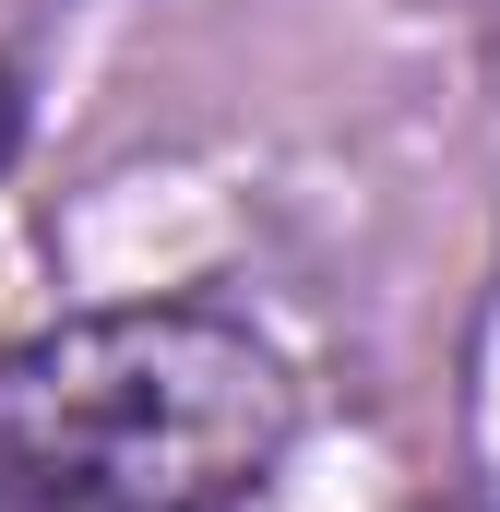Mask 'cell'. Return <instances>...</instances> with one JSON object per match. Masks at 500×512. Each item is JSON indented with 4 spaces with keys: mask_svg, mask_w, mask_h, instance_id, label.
I'll return each mask as SVG.
<instances>
[{
    "mask_svg": "<svg viewBox=\"0 0 500 512\" xmlns=\"http://www.w3.org/2000/svg\"><path fill=\"white\" fill-rule=\"evenodd\" d=\"M298 393L227 310H96L0 358V512H227Z\"/></svg>",
    "mask_w": 500,
    "mask_h": 512,
    "instance_id": "cell-1",
    "label": "cell"
},
{
    "mask_svg": "<svg viewBox=\"0 0 500 512\" xmlns=\"http://www.w3.org/2000/svg\"><path fill=\"white\" fill-rule=\"evenodd\" d=\"M477 441H489V477H500V310L477 334Z\"/></svg>",
    "mask_w": 500,
    "mask_h": 512,
    "instance_id": "cell-2",
    "label": "cell"
},
{
    "mask_svg": "<svg viewBox=\"0 0 500 512\" xmlns=\"http://www.w3.org/2000/svg\"><path fill=\"white\" fill-rule=\"evenodd\" d=\"M0 131H12V96H0Z\"/></svg>",
    "mask_w": 500,
    "mask_h": 512,
    "instance_id": "cell-3",
    "label": "cell"
}]
</instances>
